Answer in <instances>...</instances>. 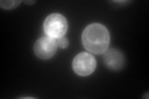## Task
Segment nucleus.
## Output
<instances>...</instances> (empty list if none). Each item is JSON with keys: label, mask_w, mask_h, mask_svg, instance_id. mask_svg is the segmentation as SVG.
Here are the masks:
<instances>
[{"label": "nucleus", "mask_w": 149, "mask_h": 99, "mask_svg": "<svg viewBox=\"0 0 149 99\" xmlns=\"http://www.w3.org/2000/svg\"><path fill=\"white\" fill-rule=\"evenodd\" d=\"M82 44L91 53L102 55L108 50L109 32L102 24H91L82 32Z\"/></svg>", "instance_id": "nucleus-1"}, {"label": "nucleus", "mask_w": 149, "mask_h": 99, "mask_svg": "<svg viewBox=\"0 0 149 99\" xmlns=\"http://www.w3.org/2000/svg\"><path fill=\"white\" fill-rule=\"evenodd\" d=\"M68 29L66 17L61 14H51L45 19L44 22V31L46 36L51 39L57 40L60 37H63L66 35Z\"/></svg>", "instance_id": "nucleus-2"}, {"label": "nucleus", "mask_w": 149, "mask_h": 99, "mask_svg": "<svg viewBox=\"0 0 149 99\" xmlns=\"http://www.w3.org/2000/svg\"><path fill=\"white\" fill-rule=\"evenodd\" d=\"M96 66L97 62L95 57L91 53H86V52L78 53L72 61V68L74 73L81 77H87L92 74L96 69Z\"/></svg>", "instance_id": "nucleus-3"}, {"label": "nucleus", "mask_w": 149, "mask_h": 99, "mask_svg": "<svg viewBox=\"0 0 149 99\" xmlns=\"http://www.w3.org/2000/svg\"><path fill=\"white\" fill-rule=\"evenodd\" d=\"M58 46L55 39H51L49 36L40 37L35 42L34 46V52L40 60H50L56 53Z\"/></svg>", "instance_id": "nucleus-4"}, {"label": "nucleus", "mask_w": 149, "mask_h": 99, "mask_svg": "<svg viewBox=\"0 0 149 99\" xmlns=\"http://www.w3.org/2000/svg\"><path fill=\"white\" fill-rule=\"evenodd\" d=\"M103 62L107 66V68H109L111 71H119L123 68V66L125 63V58H124V55L119 50L109 48L104 52Z\"/></svg>", "instance_id": "nucleus-5"}, {"label": "nucleus", "mask_w": 149, "mask_h": 99, "mask_svg": "<svg viewBox=\"0 0 149 99\" xmlns=\"http://www.w3.org/2000/svg\"><path fill=\"white\" fill-rule=\"evenodd\" d=\"M20 3H21L20 0H16V1H9V0H5V1H4L3 0V1L0 3V5H1L3 9H5V10H11V9L16 8Z\"/></svg>", "instance_id": "nucleus-6"}, {"label": "nucleus", "mask_w": 149, "mask_h": 99, "mask_svg": "<svg viewBox=\"0 0 149 99\" xmlns=\"http://www.w3.org/2000/svg\"><path fill=\"white\" fill-rule=\"evenodd\" d=\"M56 42H57V46L60 47V48H67L68 47V39L66 36L60 37V39L56 40Z\"/></svg>", "instance_id": "nucleus-7"}, {"label": "nucleus", "mask_w": 149, "mask_h": 99, "mask_svg": "<svg viewBox=\"0 0 149 99\" xmlns=\"http://www.w3.org/2000/svg\"><path fill=\"white\" fill-rule=\"evenodd\" d=\"M36 1L35 0H25V4H27V5H32V4H35Z\"/></svg>", "instance_id": "nucleus-8"}]
</instances>
